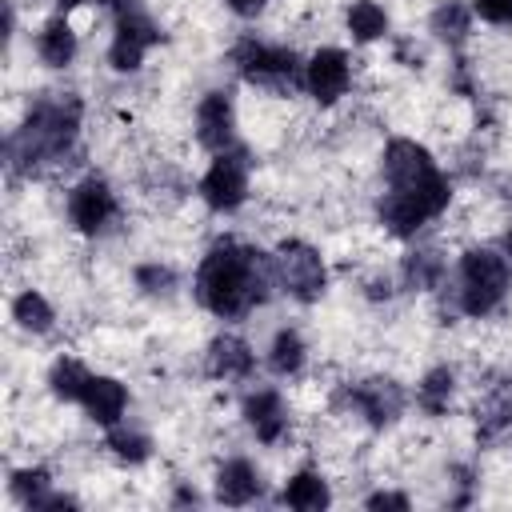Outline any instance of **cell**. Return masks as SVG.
Wrapping results in <instances>:
<instances>
[{
    "label": "cell",
    "instance_id": "4dcf8cb0",
    "mask_svg": "<svg viewBox=\"0 0 512 512\" xmlns=\"http://www.w3.org/2000/svg\"><path fill=\"white\" fill-rule=\"evenodd\" d=\"M368 508H408V496H396V492H376V496H368Z\"/></svg>",
    "mask_w": 512,
    "mask_h": 512
},
{
    "label": "cell",
    "instance_id": "83f0119b",
    "mask_svg": "<svg viewBox=\"0 0 512 512\" xmlns=\"http://www.w3.org/2000/svg\"><path fill=\"white\" fill-rule=\"evenodd\" d=\"M44 488H48V472H44V468H24V472L12 476V492H16L24 504H32L36 496H44Z\"/></svg>",
    "mask_w": 512,
    "mask_h": 512
},
{
    "label": "cell",
    "instance_id": "f546056e",
    "mask_svg": "<svg viewBox=\"0 0 512 512\" xmlns=\"http://www.w3.org/2000/svg\"><path fill=\"white\" fill-rule=\"evenodd\" d=\"M476 12L492 24H512V0H476Z\"/></svg>",
    "mask_w": 512,
    "mask_h": 512
},
{
    "label": "cell",
    "instance_id": "7402d4cb",
    "mask_svg": "<svg viewBox=\"0 0 512 512\" xmlns=\"http://www.w3.org/2000/svg\"><path fill=\"white\" fill-rule=\"evenodd\" d=\"M448 396H452V372H448V368H432V372L424 376L420 392H416L420 408L432 412V416H440V412L448 408Z\"/></svg>",
    "mask_w": 512,
    "mask_h": 512
},
{
    "label": "cell",
    "instance_id": "5b68a950",
    "mask_svg": "<svg viewBox=\"0 0 512 512\" xmlns=\"http://www.w3.org/2000/svg\"><path fill=\"white\" fill-rule=\"evenodd\" d=\"M236 64H240L244 80L264 84V88H292V84L300 80L296 56H292L288 48H272V44L244 40V44L236 48Z\"/></svg>",
    "mask_w": 512,
    "mask_h": 512
},
{
    "label": "cell",
    "instance_id": "9c48e42d",
    "mask_svg": "<svg viewBox=\"0 0 512 512\" xmlns=\"http://www.w3.org/2000/svg\"><path fill=\"white\" fill-rule=\"evenodd\" d=\"M68 212H72V224H76L80 232H100V228L112 220L116 200H112V192H108L104 180H84V184L72 192Z\"/></svg>",
    "mask_w": 512,
    "mask_h": 512
},
{
    "label": "cell",
    "instance_id": "e0dca14e",
    "mask_svg": "<svg viewBox=\"0 0 512 512\" xmlns=\"http://www.w3.org/2000/svg\"><path fill=\"white\" fill-rule=\"evenodd\" d=\"M256 492H260V480H256V468L248 460H228L216 472V496L224 504H248Z\"/></svg>",
    "mask_w": 512,
    "mask_h": 512
},
{
    "label": "cell",
    "instance_id": "9a60e30c",
    "mask_svg": "<svg viewBox=\"0 0 512 512\" xmlns=\"http://www.w3.org/2000/svg\"><path fill=\"white\" fill-rule=\"evenodd\" d=\"M244 420L256 428V436H260L264 444L280 440V436H284V424H288L284 404H280L276 392H256V396H248V400H244Z\"/></svg>",
    "mask_w": 512,
    "mask_h": 512
},
{
    "label": "cell",
    "instance_id": "44dd1931",
    "mask_svg": "<svg viewBox=\"0 0 512 512\" xmlns=\"http://www.w3.org/2000/svg\"><path fill=\"white\" fill-rule=\"evenodd\" d=\"M440 272H444V260H440V252H432V248L412 252V256L404 260V280H408V288H432V284L440 280Z\"/></svg>",
    "mask_w": 512,
    "mask_h": 512
},
{
    "label": "cell",
    "instance_id": "d6986e66",
    "mask_svg": "<svg viewBox=\"0 0 512 512\" xmlns=\"http://www.w3.org/2000/svg\"><path fill=\"white\" fill-rule=\"evenodd\" d=\"M284 504H288V508H300V512H320V508L328 504V488H324V480H320L316 472H300V476L288 480Z\"/></svg>",
    "mask_w": 512,
    "mask_h": 512
},
{
    "label": "cell",
    "instance_id": "7a4b0ae2",
    "mask_svg": "<svg viewBox=\"0 0 512 512\" xmlns=\"http://www.w3.org/2000/svg\"><path fill=\"white\" fill-rule=\"evenodd\" d=\"M80 124V104L72 96H52L44 104H36V112L28 116V124L8 140V164L32 172L40 160L60 156Z\"/></svg>",
    "mask_w": 512,
    "mask_h": 512
},
{
    "label": "cell",
    "instance_id": "cb8c5ba5",
    "mask_svg": "<svg viewBox=\"0 0 512 512\" xmlns=\"http://www.w3.org/2000/svg\"><path fill=\"white\" fill-rule=\"evenodd\" d=\"M16 320H20V328H28V332H48L52 328V308H48V300L40 296V292H24V296H16Z\"/></svg>",
    "mask_w": 512,
    "mask_h": 512
},
{
    "label": "cell",
    "instance_id": "836d02e7",
    "mask_svg": "<svg viewBox=\"0 0 512 512\" xmlns=\"http://www.w3.org/2000/svg\"><path fill=\"white\" fill-rule=\"evenodd\" d=\"M60 4H64V8H76V4H80V0H60Z\"/></svg>",
    "mask_w": 512,
    "mask_h": 512
},
{
    "label": "cell",
    "instance_id": "d6a6232c",
    "mask_svg": "<svg viewBox=\"0 0 512 512\" xmlns=\"http://www.w3.org/2000/svg\"><path fill=\"white\" fill-rule=\"evenodd\" d=\"M504 252L512 256V232H504Z\"/></svg>",
    "mask_w": 512,
    "mask_h": 512
},
{
    "label": "cell",
    "instance_id": "8992f818",
    "mask_svg": "<svg viewBox=\"0 0 512 512\" xmlns=\"http://www.w3.org/2000/svg\"><path fill=\"white\" fill-rule=\"evenodd\" d=\"M116 8H120V24H116V40H112V52H108V56H112V68L132 72V68H140L148 44H152L160 32H156V24L148 20V12H144L136 0H120Z\"/></svg>",
    "mask_w": 512,
    "mask_h": 512
},
{
    "label": "cell",
    "instance_id": "8fae6325",
    "mask_svg": "<svg viewBox=\"0 0 512 512\" xmlns=\"http://www.w3.org/2000/svg\"><path fill=\"white\" fill-rule=\"evenodd\" d=\"M352 404L372 420V424H392L396 416H400V408H404V392H400V384L396 380H364V384H356L352 388Z\"/></svg>",
    "mask_w": 512,
    "mask_h": 512
},
{
    "label": "cell",
    "instance_id": "4316f807",
    "mask_svg": "<svg viewBox=\"0 0 512 512\" xmlns=\"http://www.w3.org/2000/svg\"><path fill=\"white\" fill-rule=\"evenodd\" d=\"M108 448L120 456V460H144L148 456V436H140V432H128V428H116L112 436H108Z\"/></svg>",
    "mask_w": 512,
    "mask_h": 512
},
{
    "label": "cell",
    "instance_id": "5bb4252c",
    "mask_svg": "<svg viewBox=\"0 0 512 512\" xmlns=\"http://www.w3.org/2000/svg\"><path fill=\"white\" fill-rule=\"evenodd\" d=\"M124 404H128L124 384H116V380H108V376H92V380H88V388H84V408H88V416H92L96 424H116L120 412H124Z\"/></svg>",
    "mask_w": 512,
    "mask_h": 512
},
{
    "label": "cell",
    "instance_id": "277c9868",
    "mask_svg": "<svg viewBox=\"0 0 512 512\" xmlns=\"http://www.w3.org/2000/svg\"><path fill=\"white\" fill-rule=\"evenodd\" d=\"M460 280H464V288H460V308H464L468 316H484V312H492V308L500 304L504 284H508V268H504V260H500L496 252L472 248V252H464Z\"/></svg>",
    "mask_w": 512,
    "mask_h": 512
},
{
    "label": "cell",
    "instance_id": "d4e9b609",
    "mask_svg": "<svg viewBox=\"0 0 512 512\" xmlns=\"http://www.w3.org/2000/svg\"><path fill=\"white\" fill-rule=\"evenodd\" d=\"M432 32H436L440 40H460V36L468 32V8L456 4V0L440 4V8L432 12Z\"/></svg>",
    "mask_w": 512,
    "mask_h": 512
},
{
    "label": "cell",
    "instance_id": "484cf974",
    "mask_svg": "<svg viewBox=\"0 0 512 512\" xmlns=\"http://www.w3.org/2000/svg\"><path fill=\"white\" fill-rule=\"evenodd\" d=\"M268 364H272L280 376L296 372V368L304 364V344H300V336H296V332H280V336L272 340V356H268Z\"/></svg>",
    "mask_w": 512,
    "mask_h": 512
},
{
    "label": "cell",
    "instance_id": "6da1fadb",
    "mask_svg": "<svg viewBox=\"0 0 512 512\" xmlns=\"http://www.w3.org/2000/svg\"><path fill=\"white\" fill-rule=\"evenodd\" d=\"M272 284V264L264 260V252L244 248L236 240L216 244L196 276V292L200 300L216 312V316H240L252 304H260L268 296Z\"/></svg>",
    "mask_w": 512,
    "mask_h": 512
},
{
    "label": "cell",
    "instance_id": "52a82bcc",
    "mask_svg": "<svg viewBox=\"0 0 512 512\" xmlns=\"http://www.w3.org/2000/svg\"><path fill=\"white\" fill-rule=\"evenodd\" d=\"M276 272H280L284 288H288L296 300H316L320 288H324V264H320V256H316L308 244H300V240L280 244V252H276Z\"/></svg>",
    "mask_w": 512,
    "mask_h": 512
},
{
    "label": "cell",
    "instance_id": "30bf717a",
    "mask_svg": "<svg viewBox=\"0 0 512 512\" xmlns=\"http://www.w3.org/2000/svg\"><path fill=\"white\" fill-rule=\"evenodd\" d=\"M304 84H308V92H312L320 104H332V100L344 96V88H348V56L336 52V48L316 52L312 64H308V72H304Z\"/></svg>",
    "mask_w": 512,
    "mask_h": 512
},
{
    "label": "cell",
    "instance_id": "ac0fdd59",
    "mask_svg": "<svg viewBox=\"0 0 512 512\" xmlns=\"http://www.w3.org/2000/svg\"><path fill=\"white\" fill-rule=\"evenodd\" d=\"M40 56L52 68H64L76 56V32L68 28V20H48L40 32Z\"/></svg>",
    "mask_w": 512,
    "mask_h": 512
},
{
    "label": "cell",
    "instance_id": "1f68e13d",
    "mask_svg": "<svg viewBox=\"0 0 512 512\" xmlns=\"http://www.w3.org/2000/svg\"><path fill=\"white\" fill-rule=\"evenodd\" d=\"M228 8L240 12V16H256V12L264 8V0H228Z\"/></svg>",
    "mask_w": 512,
    "mask_h": 512
},
{
    "label": "cell",
    "instance_id": "603a6c76",
    "mask_svg": "<svg viewBox=\"0 0 512 512\" xmlns=\"http://www.w3.org/2000/svg\"><path fill=\"white\" fill-rule=\"evenodd\" d=\"M348 28H352L356 40H376V36H384L388 16H384V8H376L372 0H360V4H352V12H348Z\"/></svg>",
    "mask_w": 512,
    "mask_h": 512
},
{
    "label": "cell",
    "instance_id": "ba28073f",
    "mask_svg": "<svg viewBox=\"0 0 512 512\" xmlns=\"http://www.w3.org/2000/svg\"><path fill=\"white\" fill-rule=\"evenodd\" d=\"M200 192H204V200H208L212 208H220V212L236 208V204L244 200V192H248L244 156H240V152H236V156L220 152V160H216V164L204 172V180H200Z\"/></svg>",
    "mask_w": 512,
    "mask_h": 512
},
{
    "label": "cell",
    "instance_id": "3957f363",
    "mask_svg": "<svg viewBox=\"0 0 512 512\" xmlns=\"http://www.w3.org/2000/svg\"><path fill=\"white\" fill-rule=\"evenodd\" d=\"M384 176L396 192H412L432 216L448 204V180L436 172L432 156L416 140H392L384 148Z\"/></svg>",
    "mask_w": 512,
    "mask_h": 512
},
{
    "label": "cell",
    "instance_id": "7c38bea8",
    "mask_svg": "<svg viewBox=\"0 0 512 512\" xmlns=\"http://www.w3.org/2000/svg\"><path fill=\"white\" fill-rule=\"evenodd\" d=\"M196 136L204 148L224 152L232 144V100L224 92H208L196 112Z\"/></svg>",
    "mask_w": 512,
    "mask_h": 512
},
{
    "label": "cell",
    "instance_id": "2e32d148",
    "mask_svg": "<svg viewBox=\"0 0 512 512\" xmlns=\"http://www.w3.org/2000/svg\"><path fill=\"white\" fill-rule=\"evenodd\" d=\"M208 372L212 376H224V380H236V376H248L252 372V352L240 336H216L212 348H208Z\"/></svg>",
    "mask_w": 512,
    "mask_h": 512
},
{
    "label": "cell",
    "instance_id": "ffe728a7",
    "mask_svg": "<svg viewBox=\"0 0 512 512\" xmlns=\"http://www.w3.org/2000/svg\"><path fill=\"white\" fill-rule=\"evenodd\" d=\"M88 372H84V364H76V360H56V368H52V376H48V384H52V392L60 396V400H84V388H88Z\"/></svg>",
    "mask_w": 512,
    "mask_h": 512
},
{
    "label": "cell",
    "instance_id": "4fadbf2b",
    "mask_svg": "<svg viewBox=\"0 0 512 512\" xmlns=\"http://www.w3.org/2000/svg\"><path fill=\"white\" fill-rule=\"evenodd\" d=\"M380 220H384L396 236H412L424 220H432V212H428L412 192H396V188H392V192L380 200Z\"/></svg>",
    "mask_w": 512,
    "mask_h": 512
},
{
    "label": "cell",
    "instance_id": "f1b7e54d",
    "mask_svg": "<svg viewBox=\"0 0 512 512\" xmlns=\"http://www.w3.org/2000/svg\"><path fill=\"white\" fill-rule=\"evenodd\" d=\"M136 280H140V288H148V292H168L176 276H172L168 268H160V264H144V268L136 272Z\"/></svg>",
    "mask_w": 512,
    "mask_h": 512
}]
</instances>
